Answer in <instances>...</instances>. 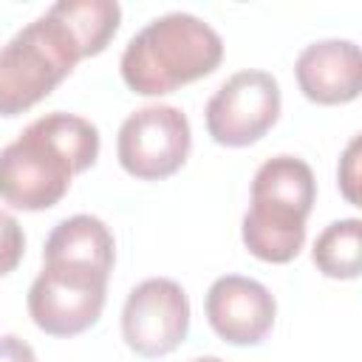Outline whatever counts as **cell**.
Instances as JSON below:
<instances>
[{
  "label": "cell",
  "mask_w": 362,
  "mask_h": 362,
  "mask_svg": "<svg viewBox=\"0 0 362 362\" xmlns=\"http://www.w3.org/2000/svg\"><path fill=\"white\" fill-rule=\"evenodd\" d=\"M192 362H226V359H221V356H198Z\"/></svg>",
  "instance_id": "cell-17"
},
{
  "label": "cell",
  "mask_w": 362,
  "mask_h": 362,
  "mask_svg": "<svg viewBox=\"0 0 362 362\" xmlns=\"http://www.w3.org/2000/svg\"><path fill=\"white\" fill-rule=\"evenodd\" d=\"M25 255V235L14 215L0 209V277L11 274Z\"/></svg>",
  "instance_id": "cell-14"
},
{
  "label": "cell",
  "mask_w": 362,
  "mask_h": 362,
  "mask_svg": "<svg viewBox=\"0 0 362 362\" xmlns=\"http://www.w3.org/2000/svg\"><path fill=\"white\" fill-rule=\"evenodd\" d=\"M105 300L107 274L85 266L42 263V272L28 288V314L51 337H76L96 325Z\"/></svg>",
  "instance_id": "cell-5"
},
{
  "label": "cell",
  "mask_w": 362,
  "mask_h": 362,
  "mask_svg": "<svg viewBox=\"0 0 362 362\" xmlns=\"http://www.w3.org/2000/svg\"><path fill=\"white\" fill-rule=\"evenodd\" d=\"M317 201L314 170L297 156L263 161L252 178V204L240 223L249 255L266 263H288L305 243V218Z\"/></svg>",
  "instance_id": "cell-3"
},
{
  "label": "cell",
  "mask_w": 362,
  "mask_h": 362,
  "mask_svg": "<svg viewBox=\"0 0 362 362\" xmlns=\"http://www.w3.org/2000/svg\"><path fill=\"white\" fill-rule=\"evenodd\" d=\"M0 362H37V354L25 339L6 334L0 337Z\"/></svg>",
  "instance_id": "cell-16"
},
{
  "label": "cell",
  "mask_w": 362,
  "mask_h": 362,
  "mask_svg": "<svg viewBox=\"0 0 362 362\" xmlns=\"http://www.w3.org/2000/svg\"><path fill=\"white\" fill-rule=\"evenodd\" d=\"M189 119L173 105H147L130 113L116 139V156L127 175L161 181L175 175L189 156Z\"/></svg>",
  "instance_id": "cell-6"
},
{
  "label": "cell",
  "mask_w": 362,
  "mask_h": 362,
  "mask_svg": "<svg viewBox=\"0 0 362 362\" xmlns=\"http://www.w3.org/2000/svg\"><path fill=\"white\" fill-rule=\"evenodd\" d=\"M311 260L331 280H356L362 272V221L342 218L328 223L314 240Z\"/></svg>",
  "instance_id": "cell-13"
},
{
  "label": "cell",
  "mask_w": 362,
  "mask_h": 362,
  "mask_svg": "<svg viewBox=\"0 0 362 362\" xmlns=\"http://www.w3.org/2000/svg\"><path fill=\"white\" fill-rule=\"evenodd\" d=\"M294 76L308 102L348 105L362 90V54L351 40H320L300 51Z\"/></svg>",
  "instance_id": "cell-10"
},
{
  "label": "cell",
  "mask_w": 362,
  "mask_h": 362,
  "mask_svg": "<svg viewBox=\"0 0 362 362\" xmlns=\"http://www.w3.org/2000/svg\"><path fill=\"white\" fill-rule=\"evenodd\" d=\"M206 133L221 147H249L280 119V85L269 71L232 74L206 102Z\"/></svg>",
  "instance_id": "cell-7"
},
{
  "label": "cell",
  "mask_w": 362,
  "mask_h": 362,
  "mask_svg": "<svg viewBox=\"0 0 362 362\" xmlns=\"http://www.w3.org/2000/svg\"><path fill=\"white\" fill-rule=\"evenodd\" d=\"M223 59L221 34L195 14L170 11L130 37L122 54V79L139 96H164L209 76Z\"/></svg>",
  "instance_id": "cell-2"
},
{
  "label": "cell",
  "mask_w": 362,
  "mask_h": 362,
  "mask_svg": "<svg viewBox=\"0 0 362 362\" xmlns=\"http://www.w3.org/2000/svg\"><path fill=\"white\" fill-rule=\"evenodd\" d=\"M337 178H339V189H342L345 201L359 206V136H354L351 144L345 147V153L339 158Z\"/></svg>",
  "instance_id": "cell-15"
},
{
  "label": "cell",
  "mask_w": 362,
  "mask_h": 362,
  "mask_svg": "<svg viewBox=\"0 0 362 362\" xmlns=\"http://www.w3.org/2000/svg\"><path fill=\"white\" fill-rule=\"evenodd\" d=\"M204 311L223 342L260 345L274 328L277 303L263 283L243 274H223L209 286Z\"/></svg>",
  "instance_id": "cell-9"
},
{
  "label": "cell",
  "mask_w": 362,
  "mask_h": 362,
  "mask_svg": "<svg viewBox=\"0 0 362 362\" xmlns=\"http://www.w3.org/2000/svg\"><path fill=\"white\" fill-rule=\"evenodd\" d=\"M189 331V297L170 277H150L130 288L122 308V337L144 359L173 354Z\"/></svg>",
  "instance_id": "cell-8"
},
{
  "label": "cell",
  "mask_w": 362,
  "mask_h": 362,
  "mask_svg": "<svg viewBox=\"0 0 362 362\" xmlns=\"http://www.w3.org/2000/svg\"><path fill=\"white\" fill-rule=\"evenodd\" d=\"M51 8L74 34L82 59L102 54L122 23V8L113 0H59Z\"/></svg>",
  "instance_id": "cell-12"
},
{
  "label": "cell",
  "mask_w": 362,
  "mask_h": 362,
  "mask_svg": "<svg viewBox=\"0 0 362 362\" xmlns=\"http://www.w3.org/2000/svg\"><path fill=\"white\" fill-rule=\"evenodd\" d=\"M42 263L85 266L110 277L116 263V240L102 218L71 215L51 229L42 249Z\"/></svg>",
  "instance_id": "cell-11"
},
{
  "label": "cell",
  "mask_w": 362,
  "mask_h": 362,
  "mask_svg": "<svg viewBox=\"0 0 362 362\" xmlns=\"http://www.w3.org/2000/svg\"><path fill=\"white\" fill-rule=\"evenodd\" d=\"M99 158V130L76 113H45L0 150V201L42 212L57 206L74 175Z\"/></svg>",
  "instance_id": "cell-1"
},
{
  "label": "cell",
  "mask_w": 362,
  "mask_h": 362,
  "mask_svg": "<svg viewBox=\"0 0 362 362\" xmlns=\"http://www.w3.org/2000/svg\"><path fill=\"white\" fill-rule=\"evenodd\" d=\"M79 59L74 34L48 6L0 48V116L11 119L40 105Z\"/></svg>",
  "instance_id": "cell-4"
}]
</instances>
